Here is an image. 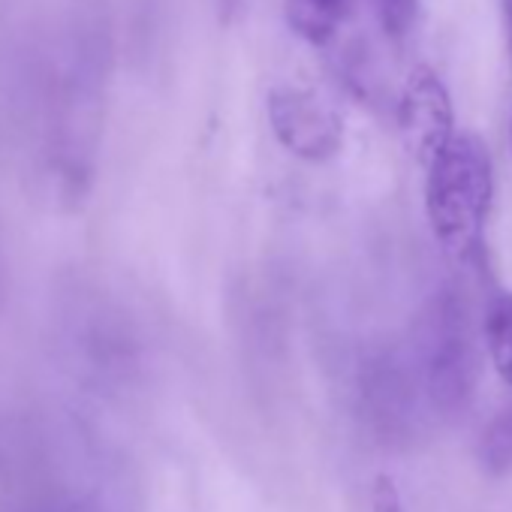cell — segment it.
<instances>
[{"label": "cell", "instance_id": "cell-8", "mask_svg": "<svg viewBox=\"0 0 512 512\" xmlns=\"http://www.w3.org/2000/svg\"><path fill=\"white\" fill-rule=\"evenodd\" d=\"M479 461L488 473L512 470V407L500 410L479 437Z\"/></svg>", "mask_w": 512, "mask_h": 512}, {"label": "cell", "instance_id": "cell-1", "mask_svg": "<svg viewBox=\"0 0 512 512\" xmlns=\"http://www.w3.org/2000/svg\"><path fill=\"white\" fill-rule=\"evenodd\" d=\"M0 512H109L76 422L52 407L0 410Z\"/></svg>", "mask_w": 512, "mask_h": 512}, {"label": "cell", "instance_id": "cell-5", "mask_svg": "<svg viewBox=\"0 0 512 512\" xmlns=\"http://www.w3.org/2000/svg\"><path fill=\"white\" fill-rule=\"evenodd\" d=\"M269 121L281 145L311 163H323L341 151V118L305 88H278L269 97Z\"/></svg>", "mask_w": 512, "mask_h": 512}, {"label": "cell", "instance_id": "cell-4", "mask_svg": "<svg viewBox=\"0 0 512 512\" xmlns=\"http://www.w3.org/2000/svg\"><path fill=\"white\" fill-rule=\"evenodd\" d=\"M398 127L407 151L428 169L434 157L455 139L452 100L443 79L431 67L410 70L401 100H398Z\"/></svg>", "mask_w": 512, "mask_h": 512}, {"label": "cell", "instance_id": "cell-6", "mask_svg": "<svg viewBox=\"0 0 512 512\" xmlns=\"http://www.w3.org/2000/svg\"><path fill=\"white\" fill-rule=\"evenodd\" d=\"M350 0H284V16L293 34L311 46H326L344 25Z\"/></svg>", "mask_w": 512, "mask_h": 512}, {"label": "cell", "instance_id": "cell-11", "mask_svg": "<svg viewBox=\"0 0 512 512\" xmlns=\"http://www.w3.org/2000/svg\"><path fill=\"white\" fill-rule=\"evenodd\" d=\"M500 4V25H503V46H506V61L512 70V0H497Z\"/></svg>", "mask_w": 512, "mask_h": 512}, {"label": "cell", "instance_id": "cell-7", "mask_svg": "<svg viewBox=\"0 0 512 512\" xmlns=\"http://www.w3.org/2000/svg\"><path fill=\"white\" fill-rule=\"evenodd\" d=\"M482 335L497 377L512 389V293H497L491 299L485 311Z\"/></svg>", "mask_w": 512, "mask_h": 512}, {"label": "cell", "instance_id": "cell-10", "mask_svg": "<svg viewBox=\"0 0 512 512\" xmlns=\"http://www.w3.org/2000/svg\"><path fill=\"white\" fill-rule=\"evenodd\" d=\"M371 512H404V500L395 488V479L380 473L371 485Z\"/></svg>", "mask_w": 512, "mask_h": 512}, {"label": "cell", "instance_id": "cell-12", "mask_svg": "<svg viewBox=\"0 0 512 512\" xmlns=\"http://www.w3.org/2000/svg\"><path fill=\"white\" fill-rule=\"evenodd\" d=\"M220 7H223V16H232L235 7H238V0H220Z\"/></svg>", "mask_w": 512, "mask_h": 512}, {"label": "cell", "instance_id": "cell-3", "mask_svg": "<svg viewBox=\"0 0 512 512\" xmlns=\"http://www.w3.org/2000/svg\"><path fill=\"white\" fill-rule=\"evenodd\" d=\"M419 380L422 395L443 416H455L467 407L476 383V353L464 302L452 290H443L422 323L419 338Z\"/></svg>", "mask_w": 512, "mask_h": 512}, {"label": "cell", "instance_id": "cell-2", "mask_svg": "<svg viewBox=\"0 0 512 512\" xmlns=\"http://www.w3.org/2000/svg\"><path fill=\"white\" fill-rule=\"evenodd\" d=\"M491 196L494 166L488 145L476 133H455L425 175V214L437 244L452 260L473 263L482 253Z\"/></svg>", "mask_w": 512, "mask_h": 512}, {"label": "cell", "instance_id": "cell-9", "mask_svg": "<svg viewBox=\"0 0 512 512\" xmlns=\"http://www.w3.org/2000/svg\"><path fill=\"white\" fill-rule=\"evenodd\" d=\"M380 22L389 37H404L416 19V0H377Z\"/></svg>", "mask_w": 512, "mask_h": 512}]
</instances>
